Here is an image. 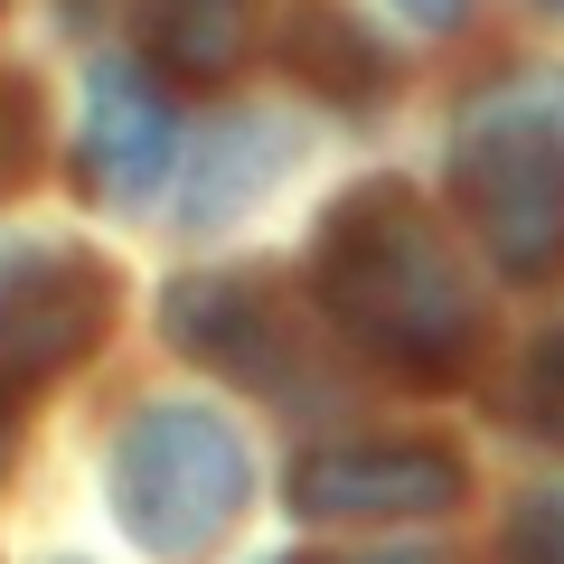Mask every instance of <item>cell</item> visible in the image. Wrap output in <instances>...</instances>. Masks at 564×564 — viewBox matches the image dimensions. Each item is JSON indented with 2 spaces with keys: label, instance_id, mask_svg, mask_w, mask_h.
I'll use <instances>...</instances> for the list:
<instances>
[{
  "label": "cell",
  "instance_id": "obj_1",
  "mask_svg": "<svg viewBox=\"0 0 564 564\" xmlns=\"http://www.w3.org/2000/svg\"><path fill=\"white\" fill-rule=\"evenodd\" d=\"M311 282H321L329 329L404 386H452L489 339L470 263L452 254V236L404 180H358L329 207L311 245Z\"/></svg>",
  "mask_w": 564,
  "mask_h": 564
},
{
  "label": "cell",
  "instance_id": "obj_2",
  "mask_svg": "<svg viewBox=\"0 0 564 564\" xmlns=\"http://www.w3.org/2000/svg\"><path fill=\"white\" fill-rule=\"evenodd\" d=\"M452 198L508 282L564 273V76L518 66L452 122Z\"/></svg>",
  "mask_w": 564,
  "mask_h": 564
},
{
  "label": "cell",
  "instance_id": "obj_3",
  "mask_svg": "<svg viewBox=\"0 0 564 564\" xmlns=\"http://www.w3.org/2000/svg\"><path fill=\"white\" fill-rule=\"evenodd\" d=\"M113 518L151 564H207L254 508V452L217 404H141L113 443Z\"/></svg>",
  "mask_w": 564,
  "mask_h": 564
},
{
  "label": "cell",
  "instance_id": "obj_4",
  "mask_svg": "<svg viewBox=\"0 0 564 564\" xmlns=\"http://www.w3.org/2000/svg\"><path fill=\"white\" fill-rule=\"evenodd\" d=\"M122 282L85 245H29L0 263V386H39L95 358V339L113 329Z\"/></svg>",
  "mask_w": 564,
  "mask_h": 564
},
{
  "label": "cell",
  "instance_id": "obj_5",
  "mask_svg": "<svg viewBox=\"0 0 564 564\" xmlns=\"http://www.w3.org/2000/svg\"><path fill=\"white\" fill-rule=\"evenodd\" d=\"M462 508V452L414 443V433H367V443H329L292 470V518L311 527H404Z\"/></svg>",
  "mask_w": 564,
  "mask_h": 564
},
{
  "label": "cell",
  "instance_id": "obj_6",
  "mask_svg": "<svg viewBox=\"0 0 564 564\" xmlns=\"http://www.w3.org/2000/svg\"><path fill=\"white\" fill-rule=\"evenodd\" d=\"M180 161V113L132 57H104L85 76V132H76V170H85V198L104 207H141L151 188L170 180Z\"/></svg>",
  "mask_w": 564,
  "mask_h": 564
},
{
  "label": "cell",
  "instance_id": "obj_7",
  "mask_svg": "<svg viewBox=\"0 0 564 564\" xmlns=\"http://www.w3.org/2000/svg\"><path fill=\"white\" fill-rule=\"evenodd\" d=\"M170 339L188 348V358L226 367L236 386H273V395H302V348H292V329H282V302L273 292H254V282H180L170 292Z\"/></svg>",
  "mask_w": 564,
  "mask_h": 564
},
{
  "label": "cell",
  "instance_id": "obj_8",
  "mask_svg": "<svg viewBox=\"0 0 564 564\" xmlns=\"http://www.w3.org/2000/svg\"><path fill=\"white\" fill-rule=\"evenodd\" d=\"M151 57L188 85H226L254 47V0H141Z\"/></svg>",
  "mask_w": 564,
  "mask_h": 564
},
{
  "label": "cell",
  "instance_id": "obj_9",
  "mask_svg": "<svg viewBox=\"0 0 564 564\" xmlns=\"http://www.w3.org/2000/svg\"><path fill=\"white\" fill-rule=\"evenodd\" d=\"M282 151H292V141H263L254 122H245V132H217V141L198 151V188H188V226H226V217H236L245 198H263V188H273L263 170H273Z\"/></svg>",
  "mask_w": 564,
  "mask_h": 564
},
{
  "label": "cell",
  "instance_id": "obj_10",
  "mask_svg": "<svg viewBox=\"0 0 564 564\" xmlns=\"http://www.w3.org/2000/svg\"><path fill=\"white\" fill-rule=\"evenodd\" d=\"M292 66H302L321 95H339V104H358V95L386 85V47L367 39L358 20H302L292 29Z\"/></svg>",
  "mask_w": 564,
  "mask_h": 564
},
{
  "label": "cell",
  "instance_id": "obj_11",
  "mask_svg": "<svg viewBox=\"0 0 564 564\" xmlns=\"http://www.w3.org/2000/svg\"><path fill=\"white\" fill-rule=\"evenodd\" d=\"M518 404H527V423H536L545 443H564V329L536 339V358H527V377H518Z\"/></svg>",
  "mask_w": 564,
  "mask_h": 564
},
{
  "label": "cell",
  "instance_id": "obj_12",
  "mask_svg": "<svg viewBox=\"0 0 564 564\" xmlns=\"http://www.w3.org/2000/svg\"><path fill=\"white\" fill-rule=\"evenodd\" d=\"M39 170V104L20 76H0V188H20Z\"/></svg>",
  "mask_w": 564,
  "mask_h": 564
},
{
  "label": "cell",
  "instance_id": "obj_13",
  "mask_svg": "<svg viewBox=\"0 0 564 564\" xmlns=\"http://www.w3.org/2000/svg\"><path fill=\"white\" fill-rule=\"evenodd\" d=\"M10 462H20V386H0V480H10Z\"/></svg>",
  "mask_w": 564,
  "mask_h": 564
},
{
  "label": "cell",
  "instance_id": "obj_14",
  "mask_svg": "<svg viewBox=\"0 0 564 564\" xmlns=\"http://www.w3.org/2000/svg\"><path fill=\"white\" fill-rule=\"evenodd\" d=\"M395 10H404V20H414V29H452V20H462V10H470V0H395Z\"/></svg>",
  "mask_w": 564,
  "mask_h": 564
},
{
  "label": "cell",
  "instance_id": "obj_15",
  "mask_svg": "<svg viewBox=\"0 0 564 564\" xmlns=\"http://www.w3.org/2000/svg\"><path fill=\"white\" fill-rule=\"evenodd\" d=\"M536 10H555V20H564V0H536Z\"/></svg>",
  "mask_w": 564,
  "mask_h": 564
},
{
  "label": "cell",
  "instance_id": "obj_16",
  "mask_svg": "<svg viewBox=\"0 0 564 564\" xmlns=\"http://www.w3.org/2000/svg\"><path fill=\"white\" fill-rule=\"evenodd\" d=\"M386 564H423V555H386Z\"/></svg>",
  "mask_w": 564,
  "mask_h": 564
}]
</instances>
